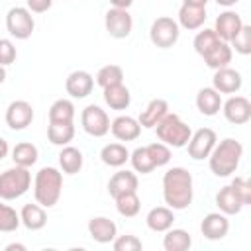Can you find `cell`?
I'll use <instances>...</instances> for the list:
<instances>
[{"label":"cell","mask_w":251,"mask_h":251,"mask_svg":"<svg viewBox=\"0 0 251 251\" xmlns=\"http://www.w3.org/2000/svg\"><path fill=\"white\" fill-rule=\"evenodd\" d=\"M192 175L184 167H173L163 175V198L171 210H184L192 204Z\"/></svg>","instance_id":"1"},{"label":"cell","mask_w":251,"mask_h":251,"mask_svg":"<svg viewBox=\"0 0 251 251\" xmlns=\"http://www.w3.org/2000/svg\"><path fill=\"white\" fill-rule=\"evenodd\" d=\"M241 157H243V145L233 137H226L220 143H216L212 153L208 155L210 171L216 176H229L239 167Z\"/></svg>","instance_id":"2"},{"label":"cell","mask_w":251,"mask_h":251,"mask_svg":"<svg viewBox=\"0 0 251 251\" xmlns=\"http://www.w3.org/2000/svg\"><path fill=\"white\" fill-rule=\"evenodd\" d=\"M63 190V173L55 167H43L37 171L33 180L35 202L43 208H51L59 202Z\"/></svg>","instance_id":"3"},{"label":"cell","mask_w":251,"mask_h":251,"mask_svg":"<svg viewBox=\"0 0 251 251\" xmlns=\"http://www.w3.org/2000/svg\"><path fill=\"white\" fill-rule=\"evenodd\" d=\"M157 137L161 143L169 145V147H186L192 129L188 124H184L176 114H167L157 126H155Z\"/></svg>","instance_id":"4"},{"label":"cell","mask_w":251,"mask_h":251,"mask_svg":"<svg viewBox=\"0 0 251 251\" xmlns=\"http://www.w3.org/2000/svg\"><path fill=\"white\" fill-rule=\"evenodd\" d=\"M31 186V173L25 167L14 165L0 173V198L2 200H16L27 192Z\"/></svg>","instance_id":"5"},{"label":"cell","mask_w":251,"mask_h":251,"mask_svg":"<svg viewBox=\"0 0 251 251\" xmlns=\"http://www.w3.org/2000/svg\"><path fill=\"white\" fill-rule=\"evenodd\" d=\"M180 35V25L176 20L169 18V16H161L157 18L151 27H149V39L153 45L161 47V49H169L178 41Z\"/></svg>","instance_id":"6"},{"label":"cell","mask_w":251,"mask_h":251,"mask_svg":"<svg viewBox=\"0 0 251 251\" xmlns=\"http://www.w3.org/2000/svg\"><path fill=\"white\" fill-rule=\"evenodd\" d=\"M6 29L16 39H27L35 29V20L27 8L16 6L6 14Z\"/></svg>","instance_id":"7"},{"label":"cell","mask_w":251,"mask_h":251,"mask_svg":"<svg viewBox=\"0 0 251 251\" xmlns=\"http://www.w3.org/2000/svg\"><path fill=\"white\" fill-rule=\"evenodd\" d=\"M82 129L92 137H104L110 131V118L106 110H102L96 104H88L80 114Z\"/></svg>","instance_id":"8"},{"label":"cell","mask_w":251,"mask_h":251,"mask_svg":"<svg viewBox=\"0 0 251 251\" xmlns=\"http://www.w3.org/2000/svg\"><path fill=\"white\" fill-rule=\"evenodd\" d=\"M216 141H218V135H216V131H214L212 127H200V129H196V131L190 135L188 143H186V147H188V157H192L194 161L208 159V155L212 153Z\"/></svg>","instance_id":"9"},{"label":"cell","mask_w":251,"mask_h":251,"mask_svg":"<svg viewBox=\"0 0 251 251\" xmlns=\"http://www.w3.org/2000/svg\"><path fill=\"white\" fill-rule=\"evenodd\" d=\"M104 25H106V31L110 33V37L114 39H124L131 33V27H133V20L129 16L127 10H122V8H110L106 12V18H104Z\"/></svg>","instance_id":"10"},{"label":"cell","mask_w":251,"mask_h":251,"mask_svg":"<svg viewBox=\"0 0 251 251\" xmlns=\"http://www.w3.org/2000/svg\"><path fill=\"white\" fill-rule=\"evenodd\" d=\"M33 122V108L25 100H14L6 108V124L14 131L25 129Z\"/></svg>","instance_id":"11"},{"label":"cell","mask_w":251,"mask_h":251,"mask_svg":"<svg viewBox=\"0 0 251 251\" xmlns=\"http://www.w3.org/2000/svg\"><path fill=\"white\" fill-rule=\"evenodd\" d=\"M222 112L229 124L241 126L251 120V102L245 96H231L222 102Z\"/></svg>","instance_id":"12"},{"label":"cell","mask_w":251,"mask_h":251,"mask_svg":"<svg viewBox=\"0 0 251 251\" xmlns=\"http://www.w3.org/2000/svg\"><path fill=\"white\" fill-rule=\"evenodd\" d=\"M200 231L206 239L210 241H218V239H224L229 231V222L226 218V214L222 212H210L204 216L202 224H200Z\"/></svg>","instance_id":"13"},{"label":"cell","mask_w":251,"mask_h":251,"mask_svg":"<svg viewBox=\"0 0 251 251\" xmlns=\"http://www.w3.org/2000/svg\"><path fill=\"white\" fill-rule=\"evenodd\" d=\"M241 25H243L241 16H239L237 12H233V10H226V12H222V14L216 18L214 31H216V35H218L222 41L229 43V41L237 35V31L241 29Z\"/></svg>","instance_id":"14"},{"label":"cell","mask_w":251,"mask_h":251,"mask_svg":"<svg viewBox=\"0 0 251 251\" xmlns=\"http://www.w3.org/2000/svg\"><path fill=\"white\" fill-rule=\"evenodd\" d=\"M241 84H243L241 73L235 69H229V67L218 69L212 78V88H216L220 94H235V92H239Z\"/></svg>","instance_id":"15"},{"label":"cell","mask_w":251,"mask_h":251,"mask_svg":"<svg viewBox=\"0 0 251 251\" xmlns=\"http://www.w3.org/2000/svg\"><path fill=\"white\" fill-rule=\"evenodd\" d=\"M65 88L73 98H86L94 88V76L86 71H73L65 80Z\"/></svg>","instance_id":"16"},{"label":"cell","mask_w":251,"mask_h":251,"mask_svg":"<svg viewBox=\"0 0 251 251\" xmlns=\"http://www.w3.org/2000/svg\"><path fill=\"white\" fill-rule=\"evenodd\" d=\"M110 131L116 139L120 141H133L141 133V126L135 118L131 116H118L116 120L110 122Z\"/></svg>","instance_id":"17"},{"label":"cell","mask_w":251,"mask_h":251,"mask_svg":"<svg viewBox=\"0 0 251 251\" xmlns=\"http://www.w3.org/2000/svg\"><path fill=\"white\" fill-rule=\"evenodd\" d=\"M88 233H90V237H92L94 241H98V243H110V241H114V237L118 235V227H116V224H114L110 218H106V216H96V218H92V220L88 222Z\"/></svg>","instance_id":"18"},{"label":"cell","mask_w":251,"mask_h":251,"mask_svg":"<svg viewBox=\"0 0 251 251\" xmlns=\"http://www.w3.org/2000/svg\"><path fill=\"white\" fill-rule=\"evenodd\" d=\"M137 175L131 173V171H118L114 173V176L110 178L108 182V192L112 198H118L120 194H126V192H137Z\"/></svg>","instance_id":"19"},{"label":"cell","mask_w":251,"mask_h":251,"mask_svg":"<svg viewBox=\"0 0 251 251\" xmlns=\"http://www.w3.org/2000/svg\"><path fill=\"white\" fill-rule=\"evenodd\" d=\"M167 114H169V104H167V100H163V98H153V100L145 106V110L139 114L137 122H139L141 127H155Z\"/></svg>","instance_id":"20"},{"label":"cell","mask_w":251,"mask_h":251,"mask_svg":"<svg viewBox=\"0 0 251 251\" xmlns=\"http://www.w3.org/2000/svg\"><path fill=\"white\" fill-rule=\"evenodd\" d=\"M196 108L204 116H216L222 108V94L212 86L200 88L196 94Z\"/></svg>","instance_id":"21"},{"label":"cell","mask_w":251,"mask_h":251,"mask_svg":"<svg viewBox=\"0 0 251 251\" xmlns=\"http://www.w3.org/2000/svg\"><path fill=\"white\" fill-rule=\"evenodd\" d=\"M173 222H175V214L169 206H157V208H151L147 218H145V224L151 231H159V233H165L169 227H173Z\"/></svg>","instance_id":"22"},{"label":"cell","mask_w":251,"mask_h":251,"mask_svg":"<svg viewBox=\"0 0 251 251\" xmlns=\"http://www.w3.org/2000/svg\"><path fill=\"white\" fill-rule=\"evenodd\" d=\"M206 22V8L182 4L178 10V25L184 29H200Z\"/></svg>","instance_id":"23"},{"label":"cell","mask_w":251,"mask_h":251,"mask_svg":"<svg viewBox=\"0 0 251 251\" xmlns=\"http://www.w3.org/2000/svg\"><path fill=\"white\" fill-rule=\"evenodd\" d=\"M231 55H233L231 47H229L226 41H220V43H216L206 55H202V59H204V63H206L210 69L218 71V69H224V67H227V65L231 63Z\"/></svg>","instance_id":"24"},{"label":"cell","mask_w":251,"mask_h":251,"mask_svg":"<svg viewBox=\"0 0 251 251\" xmlns=\"http://www.w3.org/2000/svg\"><path fill=\"white\" fill-rule=\"evenodd\" d=\"M20 220L29 231H37V229L45 227L47 214H45V208L39 204H25L20 212Z\"/></svg>","instance_id":"25"},{"label":"cell","mask_w":251,"mask_h":251,"mask_svg":"<svg viewBox=\"0 0 251 251\" xmlns=\"http://www.w3.org/2000/svg\"><path fill=\"white\" fill-rule=\"evenodd\" d=\"M104 102L112 110H126L131 104V94H129L127 86H124V82L112 84V86L104 88Z\"/></svg>","instance_id":"26"},{"label":"cell","mask_w":251,"mask_h":251,"mask_svg":"<svg viewBox=\"0 0 251 251\" xmlns=\"http://www.w3.org/2000/svg\"><path fill=\"white\" fill-rule=\"evenodd\" d=\"M82 163H84V159H82L80 149H76L73 145H65L61 149V153H59V167H61V171L65 175H76V173H80Z\"/></svg>","instance_id":"27"},{"label":"cell","mask_w":251,"mask_h":251,"mask_svg":"<svg viewBox=\"0 0 251 251\" xmlns=\"http://www.w3.org/2000/svg\"><path fill=\"white\" fill-rule=\"evenodd\" d=\"M216 206H218L220 212L226 214V216L239 214L241 208H243V204H241V200H239V196L235 194V190H233L231 184H229V186H224V188L216 194Z\"/></svg>","instance_id":"28"},{"label":"cell","mask_w":251,"mask_h":251,"mask_svg":"<svg viewBox=\"0 0 251 251\" xmlns=\"http://www.w3.org/2000/svg\"><path fill=\"white\" fill-rule=\"evenodd\" d=\"M190 245H192V237L186 229L169 227L165 231V237H163L165 251H186V249H190Z\"/></svg>","instance_id":"29"},{"label":"cell","mask_w":251,"mask_h":251,"mask_svg":"<svg viewBox=\"0 0 251 251\" xmlns=\"http://www.w3.org/2000/svg\"><path fill=\"white\" fill-rule=\"evenodd\" d=\"M37 157H39V151L29 141H22V143H18L12 149V161H14V165H20V167H25V169H29L31 165H35L37 163Z\"/></svg>","instance_id":"30"},{"label":"cell","mask_w":251,"mask_h":251,"mask_svg":"<svg viewBox=\"0 0 251 251\" xmlns=\"http://www.w3.org/2000/svg\"><path fill=\"white\" fill-rule=\"evenodd\" d=\"M100 159L108 167H122L129 159V151L122 143H108L100 151Z\"/></svg>","instance_id":"31"},{"label":"cell","mask_w":251,"mask_h":251,"mask_svg":"<svg viewBox=\"0 0 251 251\" xmlns=\"http://www.w3.org/2000/svg\"><path fill=\"white\" fill-rule=\"evenodd\" d=\"M75 120V104L67 98H59L49 108V122L53 124H71Z\"/></svg>","instance_id":"32"},{"label":"cell","mask_w":251,"mask_h":251,"mask_svg":"<svg viewBox=\"0 0 251 251\" xmlns=\"http://www.w3.org/2000/svg\"><path fill=\"white\" fill-rule=\"evenodd\" d=\"M75 137V126L73 122L71 124H53L49 122V127H47V139L53 143V145H69Z\"/></svg>","instance_id":"33"},{"label":"cell","mask_w":251,"mask_h":251,"mask_svg":"<svg viewBox=\"0 0 251 251\" xmlns=\"http://www.w3.org/2000/svg\"><path fill=\"white\" fill-rule=\"evenodd\" d=\"M116 200V210L120 212V216L124 218H133L139 214V208H141V200L137 196V192H126V194H120Z\"/></svg>","instance_id":"34"},{"label":"cell","mask_w":251,"mask_h":251,"mask_svg":"<svg viewBox=\"0 0 251 251\" xmlns=\"http://www.w3.org/2000/svg\"><path fill=\"white\" fill-rule=\"evenodd\" d=\"M120 82H124V71L120 65H106L96 73V84L102 88L120 84Z\"/></svg>","instance_id":"35"},{"label":"cell","mask_w":251,"mask_h":251,"mask_svg":"<svg viewBox=\"0 0 251 251\" xmlns=\"http://www.w3.org/2000/svg\"><path fill=\"white\" fill-rule=\"evenodd\" d=\"M129 161H131L133 171H135V173H141V175H147V173H151L153 169H157V167L153 165L149 153H147V147H137V149H133V151L129 153Z\"/></svg>","instance_id":"36"},{"label":"cell","mask_w":251,"mask_h":251,"mask_svg":"<svg viewBox=\"0 0 251 251\" xmlns=\"http://www.w3.org/2000/svg\"><path fill=\"white\" fill-rule=\"evenodd\" d=\"M20 224H22L20 214H18L12 206L0 202V231H2V233L16 231V229L20 227Z\"/></svg>","instance_id":"37"},{"label":"cell","mask_w":251,"mask_h":251,"mask_svg":"<svg viewBox=\"0 0 251 251\" xmlns=\"http://www.w3.org/2000/svg\"><path fill=\"white\" fill-rule=\"evenodd\" d=\"M222 39L216 35V31L214 29H202V31H198L196 33V37H194V51L202 57V55H206L216 43H220Z\"/></svg>","instance_id":"38"},{"label":"cell","mask_w":251,"mask_h":251,"mask_svg":"<svg viewBox=\"0 0 251 251\" xmlns=\"http://www.w3.org/2000/svg\"><path fill=\"white\" fill-rule=\"evenodd\" d=\"M229 43H231L229 47L235 49V53H239V55H249V53H251V25L243 24L241 29L237 31V35H235Z\"/></svg>","instance_id":"39"},{"label":"cell","mask_w":251,"mask_h":251,"mask_svg":"<svg viewBox=\"0 0 251 251\" xmlns=\"http://www.w3.org/2000/svg\"><path fill=\"white\" fill-rule=\"evenodd\" d=\"M145 147H147V153H149V157H151L155 167H165L171 161V147L169 145L157 141V143H149Z\"/></svg>","instance_id":"40"},{"label":"cell","mask_w":251,"mask_h":251,"mask_svg":"<svg viewBox=\"0 0 251 251\" xmlns=\"http://www.w3.org/2000/svg\"><path fill=\"white\" fill-rule=\"evenodd\" d=\"M114 249L116 251H141L143 243L135 235H116L114 237Z\"/></svg>","instance_id":"41"},{"label":"cell","mask_w":251,"mask_h":251,"mask_svg":"<svg viewBox=\"0 0 251 251\" xmlns=\"http://www.w3.org/2000/svg\"><path fill=\"white\" fill-rule=\"evenodd\" d=\"M231 186H233V190H235V194L239 196V200H241L243 206L251 204V184H249L247 178L235 176V178L231 180Z\"/></svg>","instance_id":"42"},{"label":"cell","mask_w":251,"mask_h":251,"mask_svg":"<svg viewBox=\"0 0 251 251\" xmlns=\"http://www.w3.org/2000/svg\"><path fill=\"white\" fill-rule=\"evenodd\" d=\"M18 53H16V47L10 39H0V65L6 67V65H12L16 61Z\"/></svg>","instance_id":"43"},{"label":"cell","mask_w":251,"mask_h":251,"mask_svg":"<svg viewBox=\"0 0 251 251\" xmlns=\"http://www.w3.org/2000/svg\"><path fill=\"white\" fill-rule=\"evenodd\" d=\"M27 10L33 14H43L53 6V0H25Z\"/></svg>","instance_id":"44"},{"label":"cell","mask_w":251,"mask_h":251,"mask_svg":"<svg viewBox=\"0 0 251 251\" xmlns=\"http://www.w3.org/2000/svg\"><path fill=\"white\" fill-rule=\"evenodd\" d=\"M110 4H112V8H122V10H127V8L133 4V0H110Z\"/></svg>","instance_id":"45"},{"label":"cell","mask_w":251,"mask_h":251,"mask_svg":"<svg viewBox=\"0 0 251 251\" xmlns=\"http://www.w3.org/2000/svg\"><path fill=\"white\" fill-rule=\"evenodd\" d=\"M8 151H10V147H8V141H6L4 137H0V159H4V157L8 155Z\"/></svg>","instance_id":"46"},{"label":"cell","mask_w":251,"mask_h":251,"mask_svg":"<svg viewBox=\"0 0 251 251\" xmlns=\"http://www.w3.org/2000/svg\"><path fill=\"white\" fill-rule=\"evenodd\" d=\"M182 4H188V6H198V8H206L208 0H182Z\"/></svg>","instance_id":"47"},{"label":"cell","mask_w":251,"mask_h":251,"mask_svg":"<svg viewBox=\"0 0 251 251\" xmlns=\"http://www.w3.org/2000/svg\"><path fill=\"white\" fill-rule=\"evenodd\" d=\"M220 6H224V8H231V6H235L239 0H216Z\"/></svg>","instance_id":"48"},{"label":"cell","mask_w":251,"mask_h":251,"mask_svg":"<svg viewBox=\"0 0 251 251\" xmlns=\"http://www.w3.org/2000/svg\"><path fill=\"white\" fill-rule=\"evenodd\" d=\"M14 249H18V251H25V245H22V243H10V245L6 247V251H14Z\"/></svg>","instance_id":"49"},{"label":"cell","mask_w":251,"mask_h":251,"mask_svg":"<svg viewBox=\"0 0 251 251\" xmlns=\"http://www.w3.org/2000/svg\"><path fill=\"white\" fill-rule=\"evenodd\" d=\"M4 80H6V69H4L2 65H0V84H2Z\"/></svg>","instance_id":"50"}]
</instances>
